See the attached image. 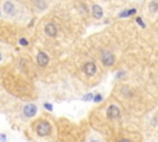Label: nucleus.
<instances>
[{
    "mask_svg": "<svg viewBox=\"0 0 158 142\" xmlns=\"http://www.w3.org/2000/svg\"><path fill=\"white\" fill-rule=\"evenodd\" d=\"M106 116L111 120H116V119H120L121 118V111L120 109L115 105V104H111L109 105V107L106 109Z\"/></svg>",
    "mask_w": 158,
    "mask_h": 142,
    "instance_id": "f03ea898",
    "label": "nucleus"
},
{
    "mask_svg": "<svg viewBox=\"0 0 158 142\" xmlns=\"http://www.w3.org/2000/svg\"><path fill=\"white\" fill-rule=\"evenodd\" d=\"M148 9H149V11L153 13V14L157 13V11H158V3H157V2H151Z\"/></svg>",
    "mask_w": 158,
    "mask_h": 142,
    "instance_id": "f8f14e48",
    "label": "nucleus"
},
{
    "mask_svg": "<svg viewBox=\"0 0 158 142\" xmlns=\"http://www.w3.org/2000/svg\"><path fill=\"white\" fill-rule=\"evenodd\" d=\"M43 106H45V107H46L48 111H52V110H53V106H52L50 103H45V104H43Z\"/></svg>",
    "mask_w": 158,
    "mask_h": 142,
    "instance_id": "f3484780",
    "label": "nucleus"
},
{
    "mask_svg": "<svg viewBox=\"0 0 158 142\" xmlns=\"http://www.w3.org/2000/svg\"><path fill=\"white\" fill-rule=\"evenodd\" d=\"M36 61H37V64L40 67H46L50 63V57L46 52H39L37 57H36Z\"/></svg>",
    "mask_w": 158,
    "mask_h": 142,
    "instance_id": "20e7f679",
    "label": "nucleus"
},
{
    "mask_svg": "<svg viewBox=\"0 0 158 142\" xmlns=\"http://www.w3.org/2000/svg\"><path fill=\"white\" fill-rule=\"evenodd\" d=\"M91 13H93V16L95 17V19H101V17H103V14H104L103 8H101L100 5H98V4L93 5V8H91Z\"/></svg>",
    "mask_w": 158,
    "mask_h": 142,
    "instance_id": "1a4fd4ad",
    "label": "nucleus"
},
{
    "mask_svg": "<svg viewBox=\"0 0 158 142\" xmlns=\"http://www.w3.org/2000/svg\"><path fill=\"white\" fill-rule=\"evenodd\" d=\"M91 142H98V141H91Z\"/></svg>",
    "mask_w": 158,
    "mask_h": 142,
    "instance_id": "412c9836",
    "label": "nucleus"
},
{
    "mask_svg": "<svg viewBox=\"0 0 158 142\" xmlns=\"http://www.w3.org/2000/svg\"><path fill=\"white\" fill-rule=\"evenodd\" d=\"M83 69H84V73L88 77H93V75H95V73H97V64L94 62H86L84 64Z\"/></svg>",
    "mask_w": 158,
    "mask_h": 142,
    "instance_id": "423d86ee",
    "label": "nucleus"
},
{
    "mask_svg": "<svg viewBox=\"0 0 158 142\" xmlns=\"http://www.w3.org/2000/svg\"><path fill=\"white\" fill-rule=\"evenodd\" d=\"M94 99V94H86L84 98H83V100H85V101H88V100H93Z\"/></svg>",
    "mask_w": 158,
    "mask_h": 142,
    "instance_id": "2eb2a0df",
    "label": "nucleus"
},
{
    "mask_svg": "<svg viewBox=\"0 0 158 142\" xmlns=\"http://www.w3.org/2000/svg\"><path fill=\"white\" fill-rule=\"evenodd\" d=\"M0 141H2V142H5L6 141V136L4 133H0Z\"/></svg>",
    "mask_w": 158,
    "mask_h": 142,
    "instance_id": "6ab92c4d",
    "label": "nucleus"
},
{
    "mask_svg": "<svg viewBox=\"0 0 158 142\" xmlns=\"http://www.w3.org/2000/svg\"><path fill=\"white\" fill-rule=\"evenodd\" d=\"M35 131L37 133V136L40 137H46V136H50L51 132H52V127H51V124L46 120H39L36 122V126H35Z\"/></svg>",
    "mask_w": 158,
    "mask_h": 142,
    "instance_id": "f257e3e1",
    "label": "nucleus"
},
{
    "mask_svg": "<svg viewBox=\"0 0 158 142\" xmlns=\"http://www.w3.org/2000/svg\"><path fill=\"white\" fill-rule=\"evenodd\" d=\"M93 101H94V103H100V101H103V95H101V94H95V95H94Z\"/></svg>",
    "mask_w": 158,
    "mask_h": 142,
    "instance_id": "ddd939ff",
    "label": "nucleus"
},
{
    "mask_svg": "<svg viewBox=\"0 0 158 142\" xmlns=\"http://www.w3.org/2000/svg\"><path fill=\"white\" fill-rule=\"evenodd\" d=\"M19 43H20L21 46H27V45H28V41H27L26 38H20V40H19Z\"/></svg>",
    "mask_w": 158,
    "mask_h": 142,
    "instance_id": "4468645a",
    "label": "nucleus"
},
{
    "mask_svg": "<svg viewBox=\"0 0 158 142\" xmlns=\"http://www.w3.org/2000/svg\"><path fill=\"white\" fill-rule=\"evenodd\" d=\"M135 14H136V9H127V10H123L122 13H120L119 17H130Z\"/></svg>",
    "mask_w": 158,
    "mask_h": 142,
    "instance_id": "9b49d317",
    "label": "nucleus"
},
{
    "mask_svg": "<svg viewBox=\"0 0 158 142\" xmlns=\"http://www.w3.org/2000/svg\"><path fill=\"white\" fill-rule=\"evenodd\" d=\"M3 11L6 15H14L15 14V5L11 2H5L3 4Z\"/></svg>",
    "mask_w": 158,
    "mask_h": 142,
    "instance_id": "6e6552de",
    "label": "nucleus"
},
{
    "mask_svg": "<svg viewBox=\"0 0 158 142\" xmlns=\"http://www.w3.org/2000/svg\"><path fill=\"white\" fill-rule=\"evenodd\" d=\"M34 5H35V8L37 10L42 11V10H45L47 8V2L46 0H34Z\"/></svg>",
    "mask_w": 158,
    "mask_h": 142,
    "instance_id": "9d476101",
    "label": "nucleus"
},
{
    "mask_svg": "<svg viewBox=\"0 0 158 142\" xmlns=\"http://www.w3.org/2000/svg\"><path fill=\"white\" fill-rule=\"evenodd\" d=\"M101 63L105 67H111L115 63V56L114 53H111L110 51H105L101 54Z\"/></svg>",
    "mask_w": 158,
    "mask_h": 142,
    "instance_id": "7ed1b4c3",
    "label": "nucleus"
},
{
    "mask_svg": "<svg viewBox=\"0 0 158 142\" xmlns=\"http://www.w3.org/2000/svg\"><path fill=\"white\" fill-rule=\"evenodd\" d=\"M117 142H132V140H131V138H127V137H123V138L119 140Z\"/></svg>",
    "mask_w": 158,
    "mask_h": 142,
    "instance_id": "a211bd4d",
    "label": "nucleus"
},
{
    "mask_svg": "<svg viewBox=\"0 0 158 142\" xmlns=\"http://www.w3.org/2000/svg\"><path fill=\"white\" fill-rule=\"evenodd\" d=\"M2 58H3V56H2V53H0V61H2Z\"/></svg>",
    "mask_w": 158,
    "mask_h": 142,
    "instance_id": "aec40b11",
    "label": "nucleus"
},
{
    "mask_svg": "<svg viewBox=\"0 0 158 142\" xmlns=\"http://www.w3.org/2000/svg\"><path fill=\"white\" fill-rule=\"evenodd\" d=\"M24 115L26 118H32L36 115V112H37V106L35 104H27L24 106Z\"/></svg>",
    "mask_w": 158,
    "mask_h": 142,
    "instance_id": "39448f33",
    "label": "nucleus"
},
{
    "mask_svg": "<svg viewBox=\"0 0 158 142\" xmlns=\"http://www.w3.org/2000/svg\"><path fill=\"white\" fill-rule=\"evenodd\" d=\"M45 34L48 36V37H56L57 36V26L52 22L47 24L45 26Z\"/></svg>",
    "mask_w": 158,
    "mask_h": 142,
    "instance_id": "0eeeda50",
    "label": "nucleus"
},
{
    "mask_svg": "<svg viewBox=\"0 0 158 142\" xmlns=\"http://www.w3.org/2000/svg\"><path fill=\"white\" fill-rule=\"evenodd\" d=\"M136 22H137V24H138L141 27H145V26H146V25H145V22L142 21V19H141V17H137V19H136Z\"/></svg>",
    "mask_w": 158,
    "mask_h": 142,
    "instance_id": "dca6fc26",
    "label": "nucleus"
}]
</instances>
